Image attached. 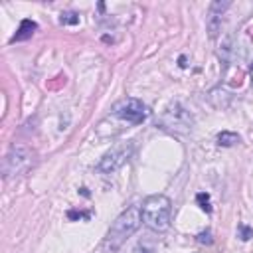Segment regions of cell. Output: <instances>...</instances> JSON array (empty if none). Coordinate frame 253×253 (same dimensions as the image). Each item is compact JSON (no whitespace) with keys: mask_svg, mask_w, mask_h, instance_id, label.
Segmentation results:
<instances>
[{"mask_svg":"<svg viewBox=\"0 0 253 253\" xmlns=\"http://www.w3.org/2000/svg\"><path fill=\"white\" fill-rule=\"evenodd\" d=\"M142 223V213H140V208L138 206H130L126 208L115 221L113 225L109 227L107 235H105V241H103V247L107 251H117Z\"/></svg>","mask_w":253,"mask_h":253,"instance_id":"cell-1","label":"cell"},{"mask_svg":"<svg viewBox=\"0 0 253 253\" xmlns=\"http://www.w3.org/2000/svg\"><path fill=\"white\" fill-rule=\"evenodd\" d=\"M142 221L154 231H166L172 221V202L162 194L148 196L140 208Z\"/></svg>","mask_w":253,"mask_h":253,"instance_id":"cell-2","label":"cell"},{"mask_svg":"<svg viewBox=\"0 0 253 253\" xmlns=\"http://www.w3.org/2000/svg\"><path fill=\"white\" fill-rule=\"evenodd\" d=\"M34 162H36V152L30 146H24V144L12 146L4 154V160H2V176L6 180L8 178L22 176V174H26L34 166Z\"/></svg>","mask_w":253,"mask_h":253,"instance_id":"cell-3","label":"cell"},{"mask_svg":"<svg viewBox=\"0 0 253 253\" xmlns=\"http://www.w3.org/2000/svg\"><path fill=\"white\" fill-rule=\"evenodd\" d=\"M130 156H132V142H119L109 152L103 154V158L97 164V170L103 174H113L119 168H123Z\"/></svg>","mask_w":253,"mask_h":253,"instance_id":"cell-4","label":"cell"},{"mask_svg":"<svg viewBox=\"0 0 253 253\" xmlns=\"http://www.w3.org/2000/svg\"><path fill=\"white\" fill-rule=\"evenodd\" d=\"M117 119L121 121H126L130 125H140L146 117H148V109L142 101L138 99H132V97H126V99H121L113 105V111H111Z\"/></svg>","mask_w":253,"mask_h":253,"instance_id":"cell-5","label":"cell"},{"mask_svg":"<svg viewBox=\"0 0 253 253\" xmlns=\"http://www.w3.org/2000/svg\"><path fill=\"white\" fill-rule=\"evenodd\" d=\"M160 125L168 130H174V132H188L194 125V119L192 115L180 105V103H172L160 117Z\"/></svg>","mask_w":253,"mask_h":253,"instance_id":"cell-6","label":"cell"},{"mask_svg":"<svg viewBox=\"0 0 253 253\" xmlns=\"http://www.w3.org/2000/svg\"><path fill=\"white\" fill-rule=\"evenodd\" d=\"M38 30V24L34 22V20H22V24H20V28H18V32L12 36V40H10V43H14V42H24V40H28V38H32L34 36V32Z\"/></svg>","mask_w":253,"mask_h":253,"instance_id":"cell-7","label":"cell"},{"mask_svg":"<svg viewBox=\"0 0 253 253\" xmlns=\"http://www.w3.org/2000/svg\"><path fill=\"white\" fill-rule=\"evenodd\" d=\"M239 140H241V136H239L237 132L223 130V132L217 134V144H219V146H233V144H237Z\"/></svg>","mask_w":253,"mask_h":253,"instance_id":"cell-8","label":"cell"},{"mask_svg":"<svg viewBox=\"0 0 253 253\" xmlns=\"http://www.w3.org/2000/svg\"><path fill=\"white\" fill-rule=\"evenodd\" d=\"M221 30V16H215V14H210V22H208V32H210V38H215Z\"/></svg>","mask_w":253,"mask_h":253,"instance_id":"cell-9","label":"cell"},{"mask_svg":"<svg viewBox=\"0 0 253 253\" xmlns=\"http://www.w3.org/2000/svg\"><path fill=\"white\" fill-rule=\"evenodd\" d=\"M229 6H231V2H227V0H225V2H219V0H217V2H211V4H210V14L221 16L223 10H227Z\"/></svg>","mask_w":253,"mask_h":253,"instance_id":"cell-10","label":"cell"},{"mask_svg":"<svg viewBox=\"0 0 253 253\" xmlns=\"http://www.w3.org/2000/svg\"><path fill=\"white\" fill-rule=\"evenodd\" d=\"M59 22L61 24H69V26H75V24H79V14H75V12H61Z\"/></svg>","mask_w":253,"mask_h":253,"instance_id":"cell-11","label":"cell"},{"mask_svg":"<svg viewBox=\"0 0 253 253\" xmlns=\"http://www.w3.org/2000/svg\"><path fill=\"white\" fill-rule=\"evenodd\" d=\"M196 200H198V204H200V208L204 210V211H208V213H211V204H210V196L208 194H198L196 196Z\"/></svg>","mask_w":253,"mask_h":253,"instance_id":"cell-12","label":"cell"},{"mask_svg":"<svg viewBox=\"0 0 253 253\" xmlns=\"http://www.w3.org/2000/svg\"><path fill=\"white\" fill-rule=\"evenodd\" d=\"M251 235H253V229H251V227H247L245 223H239V235H237V237H239V239H243V241H247Z\"/></svg>","mask_w":253,"mask_h":253,"instance_id":"cell-13","label":"cell"},{"mask_svg":"<svg viewBox=\"0 0 253 253\" xmlns=\"http://www.w3.org/2000/svg\"><path fill=\"white\" fill-rule=\"evenodd\" d=\"M89 215H91L89 211H75V210H69V211H67V217H69V219H79V217H85V219H87Z\"/></svg>","mask_w":253,"mask_h":253,"instance_id":"cell-14","label":"cell"},{"mask_svg":"<svg viewBox=\"0 0 253 253\" xmlns=\"http://www.w3.org/2000/svg\"><path fill=\"white\" fill-rule=\"evenodd\" d=\"M198 241H200V243H211L213 239H211V233H210V231H202V233L198 235Z\"/></svg>","mask_w":253,"mask_h":253,"instance_id":"cell-15","label":"cell"},{"mask_svg":"<svg viewBox=\"0 0 253 253\" xmlns=\"http://www.w3.org/2000/svg\"><path fill=\"white\" fill-rule=\"evenodd\" d=\"M249 75H251V83H253V63H251V69H249Z\"/></svg>","mask_w":253,"mask_h":253,"instance_id":"cell-16","label":"cell"}]
</instances>
